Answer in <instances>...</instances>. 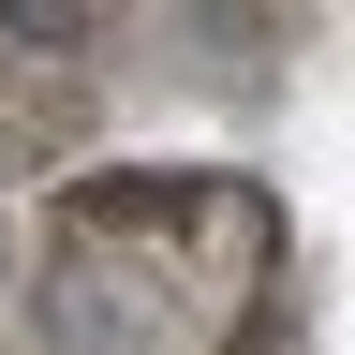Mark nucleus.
Instances as JSON below:
<instances>
[{
  "instance_id": "2",
  "label": "nucleus",
  "mask_w": 355,
  "mask_h": 355,
  "mask_svg": "<svg viewBox=\"0 0 355 355\" xmlns=\"http://www.w3.org/2000/svg\"><path fill=\"white\" fill-rule=\"evenodd\" d=\"M74 207H89V222H178V207H193V178H89Z\"/></svg>"
},
{
  "instance_id": "3",
  "label": "nucleus",
  "mask_w": 355,
  "mask_h": 355,
  "mask_svg": "<svg viewBox=\"0 0 355 355\" xmlns=\"http://www.w3.org/2000/svg\"><path fill=\"white\" fill-rule=\"evenodd\" d=\"M0 30H15V44H74V30H89V0H0Z\"/></svg>"
},
{
  "instance_id": "1",
  "label": "nucleus",
  "mask_w": 355,
  "mask_h": 355,
  "mask_svg": "<svg viewBox=\"0 0 355 355\" xmlns=\"http://www.w3.org/2000/svg\"><path fill=\"white\" fill-rule=\"evenodd\" d=\"M30 326H44V355H133V326L104 311V282H44Z\"/></svg>"
}]
</instances>
